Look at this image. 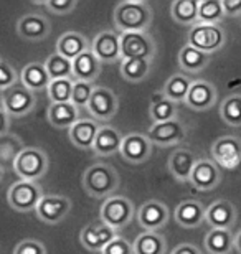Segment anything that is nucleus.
I'll use <instances>...</instances> for the list:
<instances>
[{"mask_svg": "<svg viewBox=\"0 0 241 254\" xmlns=\"http://www.w3.org/2000/svg\"><path fill=\"white\" fill-rule=\"evenodd\" d=\"M119 236V231L112 230L106 223L97 221L86 225L80 233V243L91 253H102L104 248Z\"/></svg>", "mask_w": 241, "mask_h": 254, "instance_id": "nucleus-10", "label": "nucleus"}, {"mask_svg": "<svg viewBox=\"0 0 241 254\" xmlns=\"http://www.w3.org/2000/svg\"><path fill=\"white\" fill-rule=\"evenodd\" d=\"M152 69V60H124L119 64L122 79L127 83H142Z\"/></svg>", "mask_w": 241, "mask_h": 254, "instance_id": "nucleus-35", "label": "nucleus"}, {"mask_svg": "<svg viewBox=\"0 0 241 254\" xmlns=\"http://www.w3.org/2000/svg\"><path fill=\"white\" fill-rule=\"evenodd\" d=\"M75 79H53L48 86L47 93L51 101V104L58 103H71L75 89Z\"/></svg>", "mask_w": 241, "mask_h": 254, "instance_id": "nucleus-40", "label": "nucleus"}, {"mask_svg": "<svg viewBox=\"0 0 241 254\" xmlns=\"http://www.w3.org/2000/svg\"><path fill=\"white\" fill-rule=\"evenodd\" d=\"M45 66L48 69V74L51 81L53 79H75L73 78V62L65 57H61L60 53L50 55L45 62Z\"/></svg>", "mask_w": 241, "mask_h": 254, "instance_id": "nucleus-38", "label": "nucleus"}, {"mask_svg": "<svg viewBox=\"0 0 241 254\" xmlns=\"http://www.w3.org/2000/svg\"><path fill=\"white\" fill-rule=\"evenodd\" d=\"M43 196V189L42 185H38V182L17 180L7 190V201L10 208L18 213L37 211Z\"/></svg>", "mask_w": 241, "mask_h": 254, "instance_id": "nucleus-3", "label": "nucleus"}, {"mask_svg": "<svg viewBox=\"0 0 241 254\" xmlns=\"http://www.w3.org/2000/svg\"><path fill=\"white\" fill-rule=\"evenodd\" d=\"M91 50L104 63H116L122 60L121 55V33L114 30H104L97 33L91 42Z\"/></svg>", "mask_w": 241, "mask_h": 254, "instance_id": "nucleus-14", "label": "nucleus"}, {"mask_svg": "<svg viewBox=\"0 0 241 254\" xmlns=\"http://www.w3.org/2000/svg\"><path fill=\"white\" fill-rule=\"evenodd\" d=\"M149 114H151V119L154 121V124L173 121L177 118V103H173V101L165 98L163 93L156 94L151 103Z\"/></svg>", "mask_w": 241, "mask_h": 254, "instance_id": "nucleus-36", "label": "nucleus"}, {"mask_svg": "<svg viewBox=\"0 0 241 254\" xmlns=\"http://www.w3.org/2000/svg\"><path fill=\"white\" fill-rule=\"evenodd\" d=\"M220 116L230 127H241V94H232L220 106Z\"/></svg>", "mask_w": 241, "mask_h": 254, "instance_id": "nucleus-39", "label": "nucleus"}, {"mask_svg": "<svg viewBox=\"0 0 241 254\" xmlns=\"http://www.w3.org/2000/svg\"><path fill=\"white\" fill-rule=\"evenodd\" d=\"M152 147L154 144L147 137V134L131 132V134L124 135V142H122L119 154L129 164H144L152 154Z\"/></svg>", "mask_w": 241, "mask_h": 254, "instance_id": "nucleus-15", "label": "nucleus"}, {"mask_svg": "<svg viewBox=\"0 0 241 254\" xmlns=\"http://www.w3.org/2000/svg\"><path fill=\"white\" fill-rule=\"evenodd\" d=\"M170 220V210L165 203L159 200H149L137 210V221L146 231H159L167 226Z\"/></svg>", "mask_w": 241, "mask_h": 254, "instance_id": "nucleus-16", "label": "nucleus"}, {"mask_svg": "<svg viewBox=\"0 0 241 254\" xmlns=\"http://www.w3.org/2000/svg\"><path fill=\"white\" fill-rule=\"evenodd\" d=\"M218 93L215 84H212L207 79H197L193 81L190 93L185 99V106L193 111H207L213 108L217 103Z\"/></svg>", "mask_w": 241, "mask_h": 254, "instance_id": "nucleus-21", "label": "nucleus"}, {"mask_svg": "<svg viewBox=\"0 0 241 254\" xmlns=\"http://www.w3.org/2000/svg\"><path fill=\"white\" fill-rule=\"evenodd\" d=\"M134 254H165L167 240L159 231H144L132 243Z\"/></svg>", "mask_w": 241, "mask_h": 254, "instance_id": "nucleus-32", "label": "nucleus"}, {"mask_svg": "<svg viewBox=\"0 0 241 254\" xmlns=\"http://www.w3.org/2000/svg\"><path fill=\"white\" fill-rule=\"evenodd\" d=\"M223 8L227 17H238L241 15V0H223Z\"/></svg>", "mask_w": 241, "mask_h": 254, "instance_id": "nucleus-46", "label": "nucleus"}, {"mask_svg": "<svg viewBox=\"0 0 241 254\" xmlns=\"http://www.w3.org/2000/svg\"><path fill=\"white\" fill-rule=\"evenodd\" d=\"M154 13L151 5L144 0H122L114 7L112 20L119 33L147 32Z\"/></svg>", "mask_w": 241, "mask_h": 254, "instance_id": "nucleus-1", "label": "nucleus"}, {"mask_svg": "<svg viewBox=\"0 0 241 254\" xmlns=\"http://www.w3.org/2000/svg\"><path fill=\"white\" fill-rule=\"evenodd\" d=\"M193 81L188 78L187 74L183 73H177V74H172L170 78L167 79V83L163 84V89L162 93L165 98H168L173 103H185L188 93H190V88H192Z\"/></svg>", "mask_w": 241, "mask_h": 254, "instance_id": "nucleus-34", "label": "nucleus"}, {"mask_svg": "<svg viewBox=\"0 0 241 254\" xmlns=\"http://www.w3.org/2000/svg\"><path fill=\"white\" fill-rule=\"evenodd\" d=\"M25 149L27 147H25L23 140L17 134H13V132L0 137V165H2V174L7 172L8 165L13 169L15 160L18 159V155Z\"/></svg>", "mask_w": 241, "mask_h": 254, "instance_id": "nucleus-30", "label": "nucleus"}, {"mask_svg": "<svg viewBox=\"0 0 241 254\" xmlns=\"http://www.w3.org/2000/svg\"><path fill=\"white\" fill-rule=\"evenodd\" d=\"M102 62L93 53V50H88L73 62V78L75 81H84L93 83L101 74Z\"/></svg>", "mask_w": 241, "mask_h": 254, "instance_id": "nucleus-27", "label": "nucleus"}, {"mask_svg": "<svg viewBox=\"0 0 241 254\" xmlns=\"http://www.w3.org/2000/svg\"><path fill=\"white\" fill-rule=\"evenodd\" d=\"M71 211V200L65 195H45L37 208L38 220L45 225H58Z\"/></svg>", "mask_w": 241, "mask_h": 254, "instance_id": "nucleus-13", "label": "nucleus"}, {"mask_svg": "<svg viewBox=\"0 0 241 254\" xmlns=\"http://www.w3.org/2000/svg\"><path fill=\"white\" fill-rule=\"evenodd\" d=\"M117 109H119V98L114 91L104 88V86H96L88 106L91 118L94 121H101V123H107L116 116Z\"/></svg>", "mask_w": 241, "mask_h": 254, "instance_id": "nucleus-11", "label": "nucleus"}, {"mask_svg": "<svg viewBox=\"0 0 241 254\" xmlns=\"http://www.w3.org/2000/svg\"><path fill=\"white\" fill-rule=\"evenodd\" d=\"M50 159L47 152L40 147H27L13 164V172L20 177V180L38 182L48 172Z\"/></svg>", "mask_w": 241, "mask_h": 254, "instance_id": "nucleus-4", "label": "nucleus"}, {"mask_svg": "<svg viewBox=\"0 0 241 254\" xmlns=\"http://www.w3.org/2000/svg\"><path fill=\"white\" fill-rule=\"evenodd\" d=\"M156 52V40L149 32L121 33V62L124 60H154Z\"/></svg>", "mask_w": 241, "mask_h": 254, "instance_id": "nucleus-8", "label": "nucleus"}, {"mask_svg": "<svg viewBox=\"0 0 241 254\" xmlns=\"http://www.w3.org/2000/svg\"><path fill=\"white\" fill-rule=\"evenodd\" d=\"M20 81L25 88H28L33 93H40V91H47L51 84V78L48 74V69L45 63H28L23 66L22 73H20Z\"/></svg>", "mask_w": 241, "mask_h": 254, "instance_id": "nucleus-26", "label": "nucleus"}, {"mask_svg": "<svg viewBox=\"0 0 241 254\" xmlns=\"http://www.w3.org/2000/svg\"><path fill=\"white\" fill-rule=\"evenodd\" d=\"M170 254H202V253H200V250L195 245H190V243H182V245L173 248Z\"/></svg>", "mask_w": 241, "mask_h": 254, "instance_id": "nucleus-47", "label": "nucleus"}, {"mask_svg": "<svg viewBox=\"0 0 241 254\" xmlns=\"http://www.w3.org/2000/svg\"><path fill=\"white\" fill-rule=\"evenodd\" d=\"M43 5L55 15H68L78 7V2L76 0H47Z\"/></svg>", "mask_w": 241, "mask_h": 254, "instance_id": "nucleus-43", "label": "nucleus"}, {"mask_svg": "<svg viewBox=\"0 0 241 254\" xmlns=\"http://www.w3.org/2000/svg\"><path fill=\"white\" fill-rule=\"evenodd\" d=\"M91 50V42L80 32H66L56 42V53L75 62L80 55Z\"/></svg>", "mask_w": 241, "mask_h": 254, "instance_id": "nucleus-25", "label": "nucleus"}, {"mask_svg": "<svg viewBox=\"0 0 241 254\" xmlns=\"http://www.w3.org/2000/svg\"><path fill=\"white\" fill-rule=\"evenodd\" d=\"M173 218H175L177 225L182 228H198L203 221H207V208L203 206L202 201L198 200H185L175 208L173 211Z\"/></svg>", "mask_w": 241, "mask_h": 254, "instance_id": "nucleus-23", "label": "nucleus"}, {"mask_svg": "<svg viewBox=\"0 0 241 254\" xmlns=\"http://www.w3.org/2000/svg\"><path fill=\"white\" fill-rule=\"evenodd\" d=\"M198 3L200 0H175L170 3V15L178 25L193 27L198 23Z\"/></svg>", "mask_w": 241, "mask_h": 254, "instance_id": "nucleus-33", "label": "nucleus"}, {"mask_svg": "<svg viewBox=\"0 0 241 254\" xmlns=\"http://www.w3.org/2000/svg\"><path fill=\"white\" fill-rule=\"evenodd\" d=\"M210 62H212V55L200 52L192 45H185L178 52V66L185 73H200V71L207 68Z\"/></svg>", "mask_w": 241, "mask_h": 254, "instance_id": "nucleus-29", "label": "nucleus"}, {"mask_svg": "<svg viewBox=\"0 0 241 254\" xmlns=\"http://www.w3.org/2000/svg\"><path fill=\"white\" fill-rule=\"evenodd\" d=\"M198 160L200 159L195 155L192 149H188V147H177L168 155L167 169L175 180L182 182V184H185V182L190 184V177L193 174L195 165L198 164Z\"/></svg>", "mask_w": 241, "mask_h": 254, "instance_id": "nucleus-17", "label": "nucleus"}, {"mask_svg": "<svg viewBox=\"0 0 241 254\" xmlns=\"http://www.w3.org/2000/svg\"><path fill=\"white\" fill-rule=\"evenodd\" d=\"M122 142H124V135L121 134L116 127L112 126H101L97 137L93 145V152L99 157H111L114 154H119Z\"/></svg>", "mask_w": 241, "mask_h": 254, "instance_id": "nucleus-24", "label": "nucleus"}, {"mask_svg": "<svg viewBox=\"0 0 241 254\" xmlns=\"http://www.w3.org/2000/svg\"><path fill=\"white\" fill-rule=\"evenodd\" d=\"M96 89V86L93 83H84V81H76L75 83V89H73V98H71V103H73L76 108H86L88 109L91 96H93Z\"/></svg>", "mask_w": 241, "mask_h": 254, "instance_id": "nucleus-41", "label": "nucleus"}, {"mask_svg": "<svg viewBox=\"0 0 241 254\" xmlns=\"http://www.w3.org/2000/svg\"><path fill=\"white\" fill-rule=\"evenodd\" d=\"M37 106V94L20 83L2 91V111L12 119L30 114Z\"/></svg>", "mask_w": 241, "mask_h": 254, "instance_id": "nucleus-7", "label": "nucleus"}, {"mask_svg": "<svg viewBox=\"0 0 241 254\" xmlns=\"http://www.w3.org/2000/svg\"><path fill=\"white\" fill-rule=\"evenodd\" d=\"M227 17L223 8V0H200L198 3V23L220 25Z\"/></svg>", "mask_w": 241, "mask_h": 254, "instance_id": "nucleus-37", "label": "nucleus"}, {"mask_svg": "<svg viewBox=\"0 0 241 254\" xmlns=\"http://www.w3.org/2000/svg\"><path fill=\"white\" fill-rule=\"evenodd\" d=\"M147 137L151 139L154 145L159 147L178 145L185 140L187 127L178 119L167 121V123H161V124H152V127L147 132Z\"/></svg>", "mask_w": 241, "mask_h": 254, "instance_id": "nucleus-12", "label": "nucleus"}, {"mask_svg": "<svg viewBox=\"0 0 241 254\" xmlns=\"http://www.w3.org/2000/svg\"><path fill=\"white\" fill-rule=\"evenodd\" d=\"M13 254H47V248L38 240H25L15 246Z\"/></svg>", "mask_w": 241, "mask_h": 254, "instance_id": "nucleus-44", "label": "nucleus"}, {"mask_svg": "<svg viewBox=\"0 0 241 254\" xmlns=\"http://www.w3.org/2000/svg\"><path fill=\"white\" fill-rule=\"evenodd\" d=\"M212 159L222 170H235L241 164V139L237 135H223L213 142Z\"/></svg>", "mask_w": 241, "mask_h": 254, "instance_id": "nucleus-9", "label": "nucleus"}, {"mask_svg": "<svg viewBox=\"0 0 241 254\" xmlns=\"http://www.w3.org/2000/svg\"><path fill=\"white\" fill-rule=\"evenodd\" d=\"M83 189L89 196L101 200V198L114 196V191L119 189L121 179L114 167L109 164H93L84 170L83 174Z\"/></svg>", "mask_w": 241, "mask_h": 254, "instance_id": "nucleus-2", "label": "nucleus"}, {"mask_svg": "<svg viewBox=\"0 0 241 254\" xmlns=\"http://www.w3.org/2000/svg\"><path fill=\"white\" fill-rule=\"evenodd\" d=\"M222 179L223 172L215 164L213 159H200L190 177V185H193V189L197 190L208 191L217 189Z\"/></svg>", "mask_w": 241, "mask_h": 254, "instance_id": "nucleus-18", "label": "nucleus"}, {"mask_svg": "<svg viewBox=\"0 0 241 254\" xmlns=\"http://www.w3.org/2000/svg\"><path fill=\"white\" fill-rule=\"evenodd\" d=\"M238 210L230 200H217L207 206V223L217 230H232L237 225Z\"/></svg>", "mask_w": 241, "mask_h": 254, "instance_id": "nucleus-20", "label": "nucleus"}, {"mask_svg": "<svg viewBox=\"0 0 241 254\" xmlns=\"http://www.w3.org/2000/svg\"><path fill=\"white\" fill-rule=\"evenodd\" d=\"M101 126L93 118H81L71 129L68 130V137L71 144L81 150H93L94 140L97 137Z\"/></svg>", "mask_w": 241, "mask_h": 254, "instance_id": "nucleus-22", "label": "nucleus"}, {"mask_svg": "<svg viewBox=\"0 0 241 254\" xmlns=\"http://www.w3.org/2000/svg\"><path fill=\"white\" fill-rule=\"evenodd\" d=\"M137 213L134 203L124 195H114L104 200L101 205V221L119 231L131 225L132 218Z\"/></svg>", "mask_w": 241, "mask_h": 254, "instance_id": "nucleus-5", "label": "nucleus"}, {"mask_svg": "<svg viewBox=\"0 0 241 254\" xmlns=\"http://www.w3.org/2000/svg\"><path fill=\"white\" fill-rule=\"evenodd\" d=\"M47 116L50 124L53 127H56V129H68V130L81 119L80 108H76L73 103L50 104Z\"/></svg>", "mask_w": 241, "mask_h": 254, "instance_id": "nucleus-28", "label": "nucleus"}, {"mask_svg": "<svg viewBox=\"0 0 241 254\" xmlns=\"http://www.w3.org/2000/svg\"><path fill=\"white\" fill-rule=\"evenodd\" d=\"M235 251L241 254V230L235 235Z\"/></svg>", "mask_w": 241, "mask_h": 254, "instance_id": "nucleus-48", "label": "nucleus"}, {"mask_svg": "<svg viewBox=\"0 0 241 254\" xmlns=\"http://www.w3.org/2000/svg\"><path fill=\"white\" fill-rule=\"evenodd\" d=\"M225 43H227V32L220 25L197 23L187 33V45H192L208 55L220 52Z\"/></svg>", "mask_w": 241, "mask_h": 254, "instance_id": "nucleus-6", "label": "nucleus"}, {"mask_svg": "<svg viewBox=\"0 0 241 254\" xmlns=\"http://www.w3.org/2000/svg\"><path fill=\"white\" fill-rule=\"evenodd\" d=\"M203 245L210 254H230L235 250V235L232 230L210 228V231L205 235Z\"/></svg>", "mask_w": 241, "mask_h": 254, "instance_id": "nucleus-31", "label": "nucleus"}, {"mask_svg": "<svg viewBox=\"0 0 241 254\" xmlns=\"http://www.w3.org/2000/svg\"><path fill=\"white\" fill-rule=\"evenodd\" d=\"M20 83L22 81H20V76L17 73V69H15V66L8 60L5 58L0 60V89L5 91Z\"/></svg>", "mask_w": 241, "mask_h": 254, "instance_id": "nucleus-42", "label": "nucleus"}, {"mask_svg": "<svg viewBox=\"0 0 241 254\" xmlns=\"http://www.w3.org/2000/svg\"><path fill=\"white\" fill-rule=\"evenodd\" d=\"M51 32V23L45 15L27 13L17 22V33L27 42H43Z\"/></svg>", "mask_w": 241, "mask_h": 254, "instance_id": "nucleus-19", "label": "nucleus"}, {"mask_svg": "<svg viewBox=\"0 0 241 254\" xmlns=\"http://www.w3.org/2000/svg\"><path fill=\"white\" fill-rule=\"evenodd\" d=\"M101 254H134V246H132L126 238L117 236L114 241H111L109 245L104 248V251Z\"/></svg>", "mask_w": 241, "mask_h": 254, "instance_id": "nucleus-45", "label": "nucleus"}]
</instances>
